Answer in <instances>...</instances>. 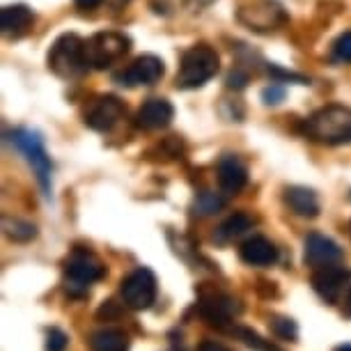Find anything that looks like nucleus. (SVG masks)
<instances>
[{
	"label": "nucleus",
	"instance_id": "6e6552de",
	"mask_svg": "<svg viewBox=\"0 0 351 351\" xmlns=\"http://www.w3.org/2000/svg\"><path fill=\"white\" fill-rule=\"evenodd\" d=\"M12 141H14V145L23 152L25 158L30 161V165L35 168L37 180H39V184H42V189L51 191V158H49V154H46L44 143H42V138H39V134H35V131H30V129H21L12 136Z\"/></svg>",
	"mask_w": 351,
	"mask_h": 351
},
{
	"label": "nucleus",
	"instance_id": "c85d7f7f",
	"mask_svg": "<svg viewBox=\"0 0 351 351\" xmlns=\"http://www.w3.org/2000/svg\"><path fill=\"white\" fill-rule=\"evenodd\" d=\"M195 351H232V349H228L225 344L216 342V340H202L200 344H197Z\"/></svg>",
	"mask_w": 351,
	"mask_h": 351
},
{
	"label": "nucleus",
	"instance_id": "9d476101",
	"mask_svg": "<svg viewBox=\"0 0 351 351\" xmlns=\"http://www.w3.org/2000/svg\"><path fill=\"white\" fill-rule=\"evenodd\" d=\"M124 112H127V108L117 97H97L90 104V108L85 110V124L95 131H110L124 117Z\"/></svg>",
	"mask_w": 351,
	"mask_h": 351
},
{
	"label": "nucleus",
	"instance_id": "7c9ffc66",
	"mask_svg": "<svg viewBox=\"0 0 351 351\" xmlns=\"http://www.w3.org/2000/svg\"><path fill=\"white\" fill-rule=\"evenodd\" d=\"M76 5L83 10H92V8H97V5H101V0H76Z\"/></svg>",
	"mask_w": 351,
	"mask_h": 351
},
{
	"label": "nucleus",
	"instance_id": "f257e3e1",
	"mask_svg": "<svg viewBox=\"0 0 351 351\" xmlns=\"http://www.w3.org/2000/svg\"><path fill=\"white\" fill-rule=\"evenodd\" d=\"M306 136L322 145H344L351 143V108L349 106H326L308 117Z\"/></svg>",
	"mask_w": 351,
	"mask_h": 351
},
{
	"label": "nucleus",
	"instance_id": "bb28decb",
	"mask_svg": "<svg viewBox=\"0 0 351 351\" xmlns=\"http://www.w3.org/2000/svg\"><path fill=\"white\" fill-rule=\"evenodd\" d=\"M262 99L264 104H280L285 99V88H280V85H271V88H267L262 92Z\"/></svg>",
	"mask_w": 351,
	"mask_h": 351
},
{
	"label": "nucleus",
	"instance_id": "0eeeda50",
	"mask_svg": "<svg viewBox=\"0 0 351 351\" xmlns=\"http://www.w3.org/2000/svg\"><path fill=\"white\" fill-rule=\"evenodd\" d=\"M197 313L207 324L216 328H225L228 324L234 319L237 315L241 313V306L237 299H232L230 294H223V291H202L200 294V303H197Z\"/></svg>",
	"mask_w": 351,
	"mask_h": 351
},
{
	"label": "nucleus",
	"instance_id": "aec40b11",
	"mask_svg": "<svg viewBox=\"0 0 351 351\" xmlns=\"http://www.w3.org/2000/svg\"><path fill=\"white\" fill-rule=\"evenodd\" d=\"M250 225H253V218H250L248 214H232L228 221H225L221 228L216 230V239L218 241H230L234 239V237L243 234L246 230H250Z\"/></svg>",
	"mask_w": 351,
	"mask_h": 351
},
{
	"label": "nucleus",
	"instance_id": "b1692460",
	"mask_svg": "<svg viewBox=\"0 0 351 351\" xmlns=\"http://www.w3.org/2000/svg\"><path fill=\"white\" fill-rule=\"evenodd\" d=\"M333 58L337 62H351V30L342 32L333 44Z\"/></svg>",
	"mask_w": 351,
	"mask_h": 351
},
{
	"label": "nucleus",
	"instance_id": "f3484780",
	"mask_svg": "<svg viewBox=\"0 0 351 351\" xmlns=\"http://www.w3.org/2000/svg\"><path fill=\"white\" fill-rule=\"evenodd\" d=\"M32 21H35V14L25 5H8L0 12V25H3V32L8 37L25 35L30 30Z\"/></svg>",
	"mask_w": 351,
	"mask_h": 351
},
{
	"label": "nucleus",
	"instance_id": "f03ea898",
	"mask_svg": "<svg viewBox=\"0 0 351 351\" xmlns=\"http://www.w3.org/2000/svg\"><path fill=\"white\" fill-rule=\"evenodd\" d=\"M221 69V58L209 44H195L184 51L180 71H177V88L195 90L211 81Z\"/></svg>",
	"mask_w": 351,
	"mask_h": 351
},
{
	"label": "nucleus",
	"instance_id": "20e7f679",
	"mask_svg": "<svg viewBox=\"0 0 351 351\" xmlns=\"http://www.w3.org/2000/svg\"><path fill=\"white\" fill-rule=\"evenodd\" d=\"M64 274H67V291L74 296L88 294V287L92 282L101 280L106 276L104 262L99 260L90 250H74L64 260Z\"/></svg>",
	"mask_w": 351,
	"mask_h": 351
},
{
	"label": "nucleus",
	"instance_id": "39448f33",
	"mask_svg": "<svg viewBox=\"0 0 351 351\" xmlns=\"http://www.w3.org/2000/svg\"><path fill=\"white\" fill-rule=\"evenodd\" d=\"M131 49V39L122 32H97L85 42V53H88V64L92 69H106L112 62L124 58Z\"/></svg>",
	"mask_w": 351,
	"mask_h": 351
},
{
	"label": "nucleus",
	"instance_id": "1a4fd4ad",
	"mask_svg": "<svg viewBox=\"0 0 351 351\" xmlns=\"http://www.w3.org/2000/svg\"><path fill=\"white\" fill-rule=\"evenodd\" d=\"M163 74H165L163 60L147 53V56L136 58L127 69L117 71L115 81L120 85H127V88H136V85H154L161 81Z\"/></svg>",
	"mask_w": 351,
	"mask_h": 351
},
{
	"label": "nucleus",
	"instance_id": "cd10ccee",
	"mask_svg": "<svg viewBox=\"0 0 351 351\" xmlns=\"http://www.w3.org/2000/svg\"><path fill=\"white\" fill-rule=\"evenodd\" d=\"M246 83H248V76L243 74L241 69H234V71H232V74L228 76V85H230V88L241 90V88H246Z\"/></svg>",
	"mask_w": 351,
	"mask_h": 351
},
{
	"label": "nucleus",
	"instance_id": "4be33fe9",
	"mask_svg": "<svg viewBox=\"0 0 351 351\" xmlns=\"http://www.w3.org/2000/svg\"><path fill=\"white\" fill-rule=\"evenodd\" d=\"M225 207V197H221L214 191H202L195 200V214L200 216H211V214H218Z\"/></svg>",
	"mask_w": 351,
	"mask_h": 351
},
{
	"label": "nucleus",
	"instance_id": "a211bd4d",
	"mask_svg": "<svg viewBox=\"0 0 351 351\" xmlns=\"http://www.w3.org/2000/svg\"><path fill=\"white\" fill-rule=\"evenodd\" d=\"M285 202L291 214L301 216V218H315L319 214V200L317 193L306 186H289L285 191Z\"/></svg>",
	"mask_w": 351,
	"mask_h": 351
},
{
	"label": "nucleus",
	"instance_id": "412c9836",
	"mask_svg": "<svg viewBox=\"0 0 351 351\" xmlns=\"http://www.w3.org/2000/svg\"><path fill=\"white\" fill-rule=\"evenodd\" d=\"M3 230H5V234L14 241H30V239H35V234H37V228L32 223L21 221V218H8V216H5V221H3Z\"/></svg>",
	"mask_w": 351,
	"mask_h": 351
},
{
	"label": "nucleus",
	"instance_id": "72a5a7b5",
	"mask_svg": "<svg viewBox=\"0 0 351 351\" xmlns=\"http://www.w3.org/2000/svg\"><path fill=\"white\" fill-rule=\"evenodd\" d=\"M349 230H351V225H349Z\"/></svg>",
	"mask_w": 351,
	"mask_h": 351
},
{
	"label": "nucleus",
	"instance_id": "7ed1b4c3",
	"mask_svg": "<svg viewBox=\"0 0 351 351\" xmlns=\"http://www.w3.org/2000/svg\"><path fill=\"white\" fill-rule=\"evenodd\" d=\"M85 42L76 32H64L53 42L49 51V69L60 78H78L88 69Z\"/></svg>",
	"mask_w": 351,
	"mask_h": 351
},
{
	"label": "nucleus",
	"instance_id": "c756f323",
	"mask_svg": "<svg viewBox=\"0 0 351 351\" xmlns=\"http://www.w3.org/2000/svg\"><path fill=\"white\" fill-rule=\"evenodd\" d=\"M117 315H120V313L115 310V303H112V301H106L104 306L99 308V313H97L99 319H104V317H106V319H112V317H117Z\"/></svg>",
	"mask_w": 351,
	"mask_h": 351
},
{
	"label": "nucleus",
	"instance_id": "423d86ee",
	"mask_svg": "<svg viewBox=\"0 0 351 351\" xmlns=\"http://www.w3.org/2000/svg\"><path fill=\"white\" fill-rule=\"evenodd\" d=\"M120 291H122V301L127 308L147 310V308H152V303L156 301V291H158L156 276L145 267L131 271V274L122 280Z\"/></svg>",
	"mask_w": 351,
	"mask_h": 351
},
{
	"label": "nucleus",
	"instance_id": "393cba45",
	"mask_svg": "<svg viewBox=\"0 0 351 351\" xmlns=\"http://www.w3.org/2000/svg\"><path fill=\"white\" fill-rule=\"evenodd\" d=\"M69 337L62 333L60 328H49L46 330V351H64L67 349Z\"/></svg>",
	"mask_w": 351,
	"mask_h": 351
},
{
	"label": "nucleus",
	"instance_id": "f8f14e48",
	"mask_svg": "<svg viewBox=\"0 0 351 351\" xmlns=\"http://www.w3.org/2000/svg\"><path fill=\"white\" fill-rule=\"evenodd\" d=\"M172 115H175V108L168 99L161 97H152L147 99L136 112V124L145 131H156V129H165L172 122Z\"/></svg>",
	"mask_w": 351,
	"mask_h": 351
},
{
	"label": "nucleus",
	"instance_id": "6ab92c4d",
	"mask_svg": "<svg viewBox=\"0 0 351 351\" xmlns=\"http://www.w3.org/2000/svg\"><path fill=\"white\" fill-rule=\"evenodd\" d=\"M90 351H129V335L120 328H104L90 335Z\"/></svg>",
	"mask_w": 351,
	"mask_h": 351
},
{
	"label": "nucleus",
	"instance_id": "dca6fc26",
	"mask_svg": "<svg viewBox=\"0 0 351 351\" xmlns=\"http://www.w3.org/2000/svg\"><path fill=\"white\" fill-rule=\"evenodd\" d=\"M239 255L248 267H271L278 260V248L267 237H250L239 248Z\"/></svg>",
	"mask_w": 351,
	"mask_h": 351
},
{
	"label": "nucleus",
	"instance_id": "2eb2a0df",
	"mask_svg": "<svg viewBox=\"0 0 351 351\" xmlns=\"http://www.w3.org/2000/svg\"><path fill=\"white\" fill-rule=\"evenodd\" d=\"M239 19L243 23H248L250 28H255V30H274L278 23L285 21V14H282V10L278 8L276 3L264 0V3L253 5L250 10H241Z\"/></svg>",
	"mask_w": 351,
	"mask_h": 351
},
{
	"label": "nucleus",
	"instance_id": "5701e85b",
	"mask_svg": "<svg viewBox=\"0 0 351 351\" xmlns=\"http://www.w3.org/2000/svg\"><path fill=\"white\" fill-rule=\"evenodd\" d=\"M271 330H274L276 337H280V340H289V342H296V337H299V328H296L294 319H289V317H271Z\"/></svg>",
	"mask_w": 351,
	"mask_h": 351
},
{
	"label": "nucleus",
	"instance_id": "2f4dec72",
	"mask_svg": "<svg viewBox=\"0 0 351 351\" xmlns=\"http://www.w3.org/2000/svg\"><path fill=\"white\" fill-rule=\"evenodd\" d=\"M335 351H351V344H342V347H337Z\"/></svg>",
	"mask_w": 351,
	"mask_h": 351
},
{
	"label": "nucleus",
	"instance_id": "ddd939ff",
	"mask_svg": "<svg viewBox=\"0 0 351 351\" xmlns=\"http://www.w3.org/2000/svg\"><path fill=\"white\" fill-rule=\"evenodd\" d=\"M303 260H306L308 267H330V264L342 260V248L337 246L333 239L324 234H310L306 239V253H303Z\"/></svg>",
	"mask_w": 351,
	"mask_h": 351
},
{
	"label": "nucleus",
	"instance_id": "473e14b6",
	"mask_svg": "<svg viewBox=\"0 0 351 351\" xmlns=\"http://www.w3.org/2000/svg\"><path fill=\"white\" fill-rule=\"evenodd\" d=\"M347 310H349V315H351V289H349V294H347Z\"/></svg>",
	"mask_w": 351,
	"mask_h": 351
},
{
	"label": "nucleus",
	"instance_id": "4468645a",
	"mask_svg": "<svg viewBox=\"0 0 351 351\" xmlns=\"http://www.w3.org/2000/svg\"><path fill=\"white\" fill-rule=\"evenodd\" d=\"M218 184L225 193H239L248 184V168L239 156H223L218 161Z\"/></svg>",
	"mask_w": 351,
	"mask_h": 351
},
{
	"label": "nucleus",
	"instance_id": "a878e982",
	"mask_svg": "<svg viewBox=\"0 0 351 351\" xmlns=\"http://www.w3.org/2000/svg\"><path fill=\"white\" fill-rule=\"evenodd\" d=\"M184 3H186V0H152V5H154V10L158 14H170V12L184 8Z\"/></svg>",
	"mask_w": 351,
	"mask_h": 351
},
{
	"label": "nucleus",
	"instance_id": "9b49d317",
	"mask_svg": "<svg viewBox=\"0 0 351 351\" xmlns=\"http://www.w3.org/2000/svg\"><path fill=\"white\" fill-rule=\"evenodd\" d=\"M351 278V274L347 269L342 267H322L317 269L313 278H310V285H313V289L317 291V294L322 296L326 303H335L337 299H340L344 285H347V280Z\"/></svg>",
	"mask_w": 351,
	"mask_h": 351
}]
</instances>
